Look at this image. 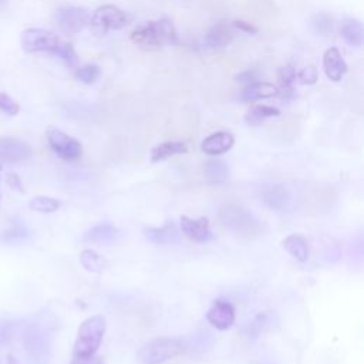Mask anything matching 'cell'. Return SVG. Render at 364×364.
Masks as SVG:
<instances>
[{"mask_svg":"<svg viewBox=\"0 0 364 364\" xmlns=\"http://www.w3.org/2000/svg\"><path fill=\"white\" fill-rule=\"evenodd\" d=\"M46 136L53 152L61 159L75 161L81 156L82 154L81 144L75 138L65 134L64 131L58 129L57 127H48L46 131Z\"/></svg>","mask_w":364,"mask_h":364,"instance_id":"7","label":"cell"},{"mask_svg":"<svg viewBox=\"0 0 364 364\" xmlns=\"http://www.w3.org/2000/svg\"><path fill=\"white\" fill-rule=\"evenodd\" d=\"M105 318L101 314L85 318L77 331L74 355H94L101 346L105 333Z\"/></svg>","mask_w":364,"mask_h":364,"instance_id":"4","label":"cell"},{"mask_svg":"<svg viewBox=\"0 0 364 364\" xmlns=\"http://www.w3.org/2000/svg\"><path fill=\"white\" fill-rule=\"evenodd\" d=\"M0 111L7 115H16L20 111V105L6 92H0Z\"/></svg>","mask_w":364,"mask_h":364,"instance_id":"30","label":"cell"},{"mask_svg":"<svg viewBox=\"0 0 364 364\" xmlns=\"http://www.w3.org/2000/svg\"><path fill=\"white\" fill-rule=\"evenodd\" d=\"M7 3V0H0V9Z\"/></svg>","mask_w":364,"mask_h":364,"instance_id":"36","label":"cell"},{"mask_svg":"<svg viewBox=\"0 0 364 364\" xmlns=\"http://www.w3.org/2000/svg\"><path fill=\"white\" fill-rule=\"evenodd\" d=\"M129 24V16L114 4H104L94 10L90 16L88 26L94 31L105 34L109 30H121Z\"/></svg>","mask_w":364,"mask_h":364,"instance_id":"5","label":"cell"},{"mask_svg":"<svg viewBox=\"0 0 364 364\" xmlns=\"http://www.w3.org/2000/svg\"><path fill=\"white\" fill-rule=\"evenodd\" d=\"M80 263L85 270L92 273H101L107 267V260L91 249H85L80 253Z\"/></svg>","mask_w":364,"mask_h":364,"instance_id":"24","label":"cell"},{"mask_svg":"<svg viewBox=\"0 0 364 364\" xmlns=\"http://www.w3.org/2000/svg\"><path fill=\"white\" fill-rule=\"evenodd\" d=\"M6 182H7V185H9L11 189L18 191V192H24V189H23V183H21V181H20L18 175H16V173H13V172L7 173Z\"/></svg>","mask_w":364,"mask_h":364,"instance_id":"35","label":"cell"},{"mask_svg":"<svg viewBox=\"0 0 364 364\" xmlns=\"http://www.w3.org/2000/svg\"><path fill=\"white\" fill-rule=\"evenodd\" d=\"M313 26H314L316 31H318V33H327V31H331V28H333V21H331V18H330L327 14L320 13V14H316V16H314Z\"/></svg>","mask_w":364,"mask_h":364,"instance_id":"31","label":"cell"},{"mask_svg":"<svg viewBox=\"0 0 364 364\" xmlns=\"http://www.w3.org/2000/svg\"><path fill=\"white\" fill-rule=\"evenodd\" d=\"M235 144V136L228 132V131H218L213 132L210 135H208L202 144H200V149L212 156L216 155H222L225 152H228Z\"/></svg>","mask_w":364,"mask_h":364,"instance_id":"12","label":"cell"},{"mask_svg":"<svg viewBox=\"0 0 364 364\" xmlns=\"http://www.w3.org/2000/svg\"><path fill=\"white\" fill-rule=\"evenodd\" d=\"M181 229L191 240H195L199 243L208 242L212 237L208 218L191 219L188 216H181Z\"/></svg>","mask_w":364,"mask_h":364,"instance_id":"13","label":"cell"},{"mask_svg":"<svg viewBox=\"0 0 364 364\" xmlns=\"http://www.w3.org/2000/svg\"><path fill=\"white\" fill-rule=\"evenodd\" d=\"M70 364H104L102 357L98 355H73Z\"/></svg>","mask_w":364,"mask_h":364,"instance_id":"32","label":"cell"},{"mask_svg":"<svg viewBox=\"0 0 364 364\" xmlns=\"http://www.w3.org/2000/svg\"><path fill=\"white\" fill-rule=\"evenodd\" d=\"M61 202L55 198H51V196H44V195H40V196H34L28 206L31 210L34 212H40V213H51V212H55L58 208H60Z\"/></svg>","mask_w":364,"mask_h":364,"instance_id":"25","label":"cell"},{"mask_svg":"<svg viewBox=\"0 0 364 364\" xmlns=\"http://www.w3.org/2000/svg\"><path fill=\"white\" fill-rule=\"evenodd\" d=\"M280 111L272 105H255L245 114V122L249 125H259L266 118L279 117Z\"/></svg>","mask_w":364,"mask_h":364,"instance_id":"23","label":"cell"},{"mask_svg":"<svg viewBox=\"0 0 364 364\" xmlns=\"http://www.w3.org/2000/svg\"><path fill=\"white\" fill-rule=\"evenodd\" d=\"M232 26L235 28H237L239 31H243V33H247V34H256L257 33V27L250 24V23H247V21H245V20H235L232 23Z\"/></svg>","mask_w":364,"mask_h":364,"instance_id":"33","label":"cell"},{"mask_svg":"<svg viewBox=\"0 0 364 364\" xmlns=\"http://www.w3.org/2000/svg\"><path fill=\"white\" fill-rule=\"evenodd\" d=\"M186 152H188V146H186L185 142H182V141H165V142L156 145L155 148H152L151 161L152 162H161V161H165L171 156L186 154Z\"/></svg>","mask_w":364,"mask_h":364,"instance_id":"19","label":"cell"},{"mask_svg":"<svg viewBox=\"0 0 364 364\" xmlns=\"http://www.w3.org/2000/svg\"><path fill=\"white\" fill-rule=\"evenodd\" d=\"M145 237L155 245H172L181 240V232L175 223L166 222L161 228H149L145 230Z\"/></svg>","mask_w":364,"mask_h":364,"instance_id":"16","label":"cell"},{"mask_svg":"<svg viewBox=\"0 0 364 364\" xmlns=\"http://www.w3.org/2000/svg\"><path fill=\"white\" fill-rule=\"evenodd\" d=\"M121 237L119 229H117L111 223H100L92 226L90 230L85 232L84 239L87 242L100 243V245H108L112 242H117Z\"/></svg>","mask_w":364,"mask_h":364,"instance_id":"17","label":"cell"},{"mask_svg":"<svg viewBox=\"0 0 364 364\" xmlns=\"http://www.w3.org/2000/svg\"><path fill=\"white\" fill-rule=\"evenodd\" d=\"M218 218L225 228L240 236L253 237L262 232L260 222L245 208L235 203L222 205Z\"/></svg>","mask_w":364,"mask_h":364,"instance_id":"2","label":"cell"},{"mask_svg":"<svg viewBox=\"0 0 364 364\" xmlns=\"http://www.w3.org/2000/svg\"><path fill=\"white\" fill-rule=\"evenodd\" d=\"M0 173H1V164H0Z\"/></svg>","mask_w":364,"mask_h":364,"instance_id":"37","label":"cell"},{"mask_svg":"<svg viewBox=\"0 0 364 364\" xmlns=\"http://www.w3.org/2000/svg\"><path fill=\"white\" fill-rule=\"evenodd\" d=\"M283 247L299 262H306L309 259V245L301 235H289L283 240Z\"/></svg>","mask_w":364,"mask_h":364,"instance_id":"21","label":"cell"},{"mask_svg":"<svg viewBox=\"0 0 364 364\" xmlns=\"http://www.w3.org/2000/svg\"><path fill=\"white\" fill-rule=\"evenodd\" d=\"M280 90L274 84L264 82V81H255L252 84L245 85L240 98L245 102H255L259 100H266L279 95Z\"/></svg>","mask_w":364,"mask_h":364,"instance_id":"15","label":"cell"},{"mask_svg":"<svg viewBox=\"0 0 364 364\" xmlns=\"http://www.w3.org/2000/svg\"><path fill=\"white\" fill-rule=\"evenodd\" d=\"M363 24L357 18H346L341 24V37L351 47H360L363 44Z\"/></svg>","mask_w":364,"mask_h":364,"instance_id":"20","label":"cell"},{"mask_svg":"<svg viewBox=\"0 0 364 364\" xmlns=\"http://www.w3.org/2000/svg\"><path fill=\"white\" fill-rule=\"evenodd\" d=\"M262 199L269 208L274 210H283L287 206L290 196L283 185H272L263 189Z\"/></svg>","mask_w":364,"mask_h":364,"instance_id":"18","label":"cell"},{"mask_svg":"<svg viewBox=\"0 0 364 364\" xmlns=\"http://www.w3.org/2000/svg\"><path fill=\"white\" fill-rule=\"evenodd\" d=\"M233 37L235 34L232 26L228 23H216L205 34L203 43L209 48H223L232 43Z\"/></svg>","mask_w":364,"mask_h":364,"instance_id":"14","label":"cell"},{"mask_svg":"<svg viewBox=\"0 0 364 364\" xmlns=\"http://www.w3.org/2000/svg\"><path fill=\"white\" fill-rule=\"evenodd\" d=\"M33 155L31 146L16 136H0V161L4 162H24Z\"/></svg>","mask_w":364,"mask_h":364,"instance_id":"9","label":"cell"},{"mask_svg":"<svg viewBox=\"0 0 364 364\" xmlns=\"http://www.w3.org/2000/svg\"><path fill=\"white\" fill-rule=\"evenodd\" d=\"M296 75H297V73H296V70L291 65H284V67H282L279 70L277 80H279V84H280L283 91H286V92H291L293 91V87H294V84L297 81Z\"/></svg>","mask_w":364,"mask_h":364,"instance_id":"28","label":"cell"},{"mask_svg":"<svg viewBox=\"0 0 364 364\" xmlns=\"http://www.w3.org/2000/svg\"><path fill=\"white\" fill-rule=\"evenodd\" d=\"M186 346L182 338L161 337L144 344L138 350V360L141 364H164L181 355Z\"/></svg>","mask_w":364,"mask_h":364,"instance_id":"3","label":"cell"},{"mask_svg":"<svg viewBox=\"0 0 364 364\" xmlns=\"http://www.w3.org/2000/svg\"><path fill=\"white\" fill-rule=\"evenodd\" d=\"M20 43H21V48L26 53H50L53 54V51L55 50L57 44L60 43V38L46 30V28H38V27H30L21 31L20 36Z\"/></svg>","mask_w":364,"mask_h":364,"instance_id":"6","label":"cell"},{"mask_svg":"<svg viewBox=\"0 0 364 364\" xmlns=\"http://www.w3.org/2000/svg\"><path fill=\"white\" fill-rule=\"evenodd\" d=\"M297 81L300 84H306V85H313L318 81V71L316 68V65H306L304 68H301L297 75H296Z\"/></svg>","mask_w":364,"mask_h":364,"instance_id":"29","label":"cell"},{"mask_svg":"<svg viewBox=\"0 0 364 364\" xmlns=\"http://www.w3.org/2000/svg\"><path fill=\"white\" fill-rule=\"evenodd\" d=\"M55 24L65 34H77L82 31L90 21L88 10L82 7H61L55 11Z\"/></svg>","mask_w":364,"mask_h":364,"instance_id":"8","label":"cell"},{"mask_svg":"<svg viewBox=\"0 0 364 364\" xmlns=\"http://www.w3.org/2000/svg\"><path fill=\"white\" fill-rule=\"evenodd\" d=\"M53 54L55 57H58L61 61H64L68 67H73V68H77V64H78V57H77V53L73 47L71 43H65V41H61L57 44L55 50L53 51Z\"/></svg>","mask_w":364,"mask_h":364,"instance_id":"26","label":"cell"},{"mask_svg":"<svg viewBox=\"0 0 364 364\" xmlns=\"http://www.w3.org/2000/svg\"><path fill=\"white\" fill-rule=\"evenodd\" d=\"M101 70L97 64H85L81 67L75 68V78L84 84H92L97 81V78L100 77Z\"/></svg>","mask_w":364,"mask_h":364,"instance_id":"27","label":"cell"},{"mask_svg":"<svg viewBox=\"0 0 364 364\" xmlns=\"http://www.w3.org/2000/svg\"><path fill=\"white\" fill-rule=\"evenodd\" d=\"M203 173L208 182L210 183H222L228 179L229 168L222 159H210L203 166Z\"/></svg>","mask_w":364,"mask_h":364,"instance_id":"22","label":"cell"},{"mask_svg":"<svg viewBox=\"0 0 364 364\" xmlns=\"http://www.w3.org/2000/svg\"><path fill=\"white\" fill-rule=\"evenodd\" d=\"M129 38L134 44L141 47H164L178 43L175 26L166 17H162L159 20H151L136 26L131 31Z\"/></svg>","mask_w":364,"mask_h":364,"instance_id":"1","label":"cell"},{"mask_svg":"<svg viewBox=\"0 0 364 364\" xmlns=\"http://www.w3.org/2000/svg\"><path fill=\"white\" fill-rule=\"evenodd\" d=\"M256 80H257V75H256V73L253 70H246V71H243V73L236 75V81L240 82V84H245V85L252 84Z\"/></svg>","mask_w":364,"mask_h":364,"instance_id":"34","label":"cell"},{"mask_svg":"<svg viewBox=\"0 0 364 364\" xmlns=\"http://www.w3.org/2000/svg\"><path fill=\"white\" fill-rule=\"evenodd\" d=\"M235 307L230 301L218 299L206 313V320L218 330H228L235 323Z\"/></svg>","mask_w":364,"mask_h":364,"instance_id":"10","label":"cell"},{"mask_svg":"<svg viewBox=\"0 0 364 364\" xmlns=\"http://www.w3.org/2000/svg\"><path fill=\"white\" fill-rule=\"evenodd\" d=\"M347 63L343 58L341 53L336 47H330L323 54V70L328 80L338 82L347 73Z\"/></svg>","mask_w":364,"mask_h":364,"instance_id":"11","label":"cell"}]
</instances>
